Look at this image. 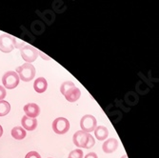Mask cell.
Segmentation results:
<instances>
[{"mask_svg":"<svg viewBox=\"0 0 159 158\" xmlns=\"http://www.w3.org/2000/svg\"><path fill=\"white\" fill-rule=\"evenodd\" d=\"M60 92L69 102L77 101L81 95L80 90L77 87H75V83L71 81H66L62 83L60 87Z\"/></svg>","mask_w":159,"mask_h":158,"instance_id":"1","label":"cell"},{"mask_svg":"<svg viewBox=\"0 0 159 158\" xmlns=\"http://www.w3.org/2000/svg\"><path fill=\"white\" fill-rule=\"evenodd\" d=\"M73 141H74V144L76 147L85 148V149L93 148V145H94V143H95L93 137L90 133H85L83 131L76 132L73 136Z\"/></svg>","mask_w":159,"mask_h":158,"instance_id":"2","label":"cell"},{"mask_svg":"<svg viewBox=\"0 0 159 158\" xmlns=\"http://www.w3.org/2000/svg\"><path fill=\"white\" fill-rule=\"evenodd\" d=\"M16 73L18 74L19 79H21L22 81L30 82L34 78L36 70H35V68L34 67V65H32L30 63H25V64L21 65L20 67L16 68Z\"/></svg>","mask_w":159,"mask_h":158,"instance_id":"3","label":"cell"},{"mask_svg":"<svg viewBox=\"0 0 159 158\" xmlns=\"http://www.w3.org/2000/svg\"><path fill=\"white\" fill-rule=\"evenodd\" d=\"M19 76L18 74L16 73V71H7V73L4 74V75L2 76V83L5 86V88L7 89H14L16 88L18 84H19Z\"/></svg>","mask_w":159,"mask_h":158,"instance_id":"4","label":"cell"},{"mask_svg":"<svg viewBox=\"0 0 159 158\" xmlns=\"http://www.w3.org/2000/svg\"><path fill=\"white\" fill-rule=\"evenodd\" d=\"M20 54L27 63H32L38 57V50L31 45H25L20 49Z\"/></svg>","mask_w":159,"mask_h":158,"instance_id":"5","label":"cell"},{"mask_svg":"<svg viewBox=\"0 0 159 158\" xmlns=\"http://www.w3.org/2000/svg\"><path fill=\"white\" fill-rule=\"evenodd\" d=\"M13 49H16V38L7 34L0 35V51L7 53Z\"/></svg>","mask_w":159,"mask_h":158,"instance_id":"6","label":"cell"},{"mask_svg":"<svg viewBox=\"0 0 159 158\" xmlns=\"http://www.w3.org/2000/svg\"><path fill=\"white\" fill-rule=\"evenodd\" d=\"M96 125H97L96 118L93 115H92V114H86V115H84L80 120L81 130L88 133L95 130Z\"/></svg>","mask_w":159,"mask_h":158,"instance_id":"7","label":"cell"},{"mask_svg":"<svg viewBox=\"0 0 159 158\" xmlns=\"http://www.w3.org/2000/svg\"><path fill=\"white\" fill-rule=\"evenodd\" d=\"M52 130L57 134H65L70 130V122L65 117H58L52 122Z\"/></svg>","mask_w":159,"mask_h":158,"instance_id":"8","label":"cell"},{"mask_svg":"<svg viewBox=\"0 0 159 158\" xmlns=\"http://www.w3.org/2000/svg\"><path fill=\"white\" fill-rule=\"evenodd\" d=\"M24 112L29 117L36 118L40 113V109L39 106L35 103H29L24 106Z\"/></svg>","mask_w":159,"mask_h":158,"instance_id":"9","label":"cell"},{"mask_svg":"<svg viewBox=\"0 0 159 158\" xmlns=\"http://www.w3.org/2000/svg\"><path fill=\"white\" fill-rule=\"evenodd\" d=\"M118 148V141L115 138L107 139L102 145V150L105 153H111Z\"/></svg>","mask_w":159,"mask_h":158,"instance_id":"10","label":"cell"},{"mask_svg":"<svg viewBox=\"0 0 159 158\" xmlns=\"http://www.w3.org/2000/svg\"><path fill=\"white\" fill-rule=\"evenodd\" d=\"M21 124H22V128L24 130L34 131L37 127V120H36V118H32V117H29V116L25 115L21 119Z\"/></svg>","mask_w":159,"mask_h":158,"instance_id":"11","label":"cell"},{"mask_svg":"<svg viewBox=\"0 0 159 158\" xmlns=\"http://www.w3.org/2000/svg\"><path fill=\"white\" fill-rule=\"evenodd\" d=\"M47 88H48V83L44 77H39L35 79L34 83V89L36 93H43L44 92H46Z\"/></svg>","mask_w":159,"mask_h":158,"instance_id":"12","label":"cell"},{"mask_svg":"<svg viewBox=\"0 0 159 158\" xmlns=\"http://www.w3.org/2000/svg\"><path fill=\"white\" fill-rule=\"evenodd\" d=\"M94 132V135L96 137L97 140L99 141H104L107 139L108 135H109V131L108 129L105 126H98L95 128Z\"/></svg>","mask_w":159,"mask_h":158,"instance_id":"13","label":"cell"},{"mask_svg":"<svg viewBox=\"0 0 159 158\" xmlns=\"http://www.w3.org/2000/svg\"><path fill=\"white\" fill-rule=\"evenodd\" d=\"M27 133L22 127H14L11 130V136L16 140H22L26 137Z\"/></svg>","mask_w":159,"mask_h":158,"instance_id":"14","label":"cell"},{"mask_svg":"<svg viewBox=\"0 0 159 158\" xmlns=\"http://www.w3.org/2000/svg\"><path fill=\"white\" fill-rule=\"evenodd\" d=\"M11 111V105L5 100H0V116H5Z\"/></svg>","mask_w":159,"mask_h":158,"instance_id":"15","label":"cell"},{"mask_svg":"<svg viewBox=\"0 0 159 158\" xmlns=\"http://www.w3.org/2000/svg\"><path fill=\"white\" fill-rule=\"evenodd\" d=\"M83 154L84 153L81 149H76L70 152L68 158H83Z\"/></svg>","mask_w":159,"mask_h":158,"instance_id":"16","label":"cell"},{"mask_svg":"<svg viewBox=\"0 0 159 158\" xmlns=\"http://www.w3.org/2000/svg\"><path fill=\"white\" fill-rule=\"evenodd\" d=\"M25 158H41V156L36 151H30V152H28L26 154Z\"/></svg>","mask_w":159,"mask_h":158,"instance_id":"17","label":"cell"},{"mask_svg":"<svg viewBox=\"0 0 159 158\" xmlns=\"http://www.w3.org/2000/svg\"><path fill=\"white\" fill-rule=\"evenodd\" d=\"M6 90L5 88L3 87V86H0V100H3L5 97H6Z\"/></svg>","mask_w":159,"mask_h":158,"instance_id":"18","label":"cell"},{"mask_svg":"<svg viewBox=\"0 0 159 158\" xmlns=\"http://www.w3.org/2000/svg\"><path fill=\"white\" fill-rule=\"evenodd\" d=\"M85 158H98V156L95 152H90L85 156Z\"/></svg>","mask_w":159,"mask_h":158,"instance_id":"19","label":"cell"},{"mask_svg":"<svg viewBox=\"0 0 159 158\" xmlns=\"http://www.w3.org/2000/svg\"><path fill=\"white\" fill-rule=\"evenodd\" d=\"M38 55H40L42 58H44V59H46V60H50V57L49 56H47L44 52H40V51H38Z\"/></svg>","mask_w":159,"mask_h":158,"instance_id":"20","label":"cell"},{"mask_svg":"<svg viewBox=\"0 0 159 158\" xmlns=\"http://www.w3.org/2000/svg\"><path fill=\"white\" fill-rule=\"evenodd\" d=\"M2 134H3V128L1 125H0V137L2 136Z\"/></svg>","mask_w":159,"mask_h":158,"instance_id":"21","label":"cell"},{"mask_svg":"<svg viewBox=\"0 0 159 158\" xmlns=\"http://www.w3.org/2000/svg\"><path fill=\"white\" fill-rule=\"evenodd\" d=\"M121 158H129V157H128V156H127V155L125 154V155H123V156H121Z\"/></svg>","mask_w":159,"mask_h":158,"instance_id":"22","label":"cell"}]
</instances>
